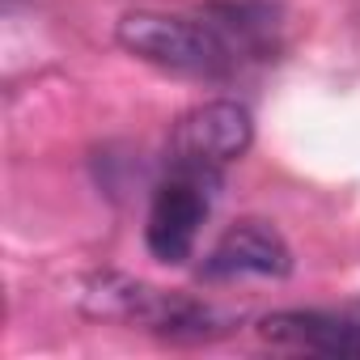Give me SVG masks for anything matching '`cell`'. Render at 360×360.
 Here are the masks:
<instances>
[{
  "label": "cell",
  "instance_id": "cell-1",
  "mask_svg": "<svg viewBox=\"0 0 360 360\" xmlns=\"http://www.w3.org/2000/svg\"><path fill=\"white\" fill-rule=\"evenodd\" d=\"M115 34L127 56L187 77H225L238 68L242 51H250V43L229 22L174 13H127Z\"/></svg>",
  "mask_w": 360,
  "mask_h": 360
},
{
  "label": "cell",
  "instance_id": "cell-2",
  "mask_svg": "<svg viewBox=\"0 0 360 360\" xmlns=\"http://www.w3.org/2000/svg\"><path fill=\"white\" fill-rule=\"evenodd\" d=\"M212 187L217 174L208 169H183L174 165V174L157 187L153 208H148V225H144V242L148 255L157 263H187L200 229L212 212Z\"/></svg>",
  "mask_w": 360,
  "mask_h": 360
},
{
  "label": "cell",
  "instance_id": "cell-3",
  "mask_svg": "<svg viewBox=\"0 0 360 360\" xmlns=\"http://www.w3.org/2000/svg\"><path fill=\"white\" fill-rule=\"evenodd\" d=\"M255 140L250 110L238 102H204L187 110L169 131V161L183 169H208L221 174L229 161H238Z\"/></svg>",
  "mask_w": 360,
  "mask_h": 360
},
{
  "label": "cell",
  "instance_id": "cell-5",
  "mask_svg": "<svg viewBox=\"0 0 360 360\" xmlns=\"http://www.w3.org/2000/svg\"><path fill=\"white\" fill-rule=\"evenodd\" d=\"M259 330H263V339H271L280 347L360 360V309H343V314H335V309H288V314L263 318Z\"/></svg>",
  "mask_w": 360,
  "mask_h": 360
},
{
  "label": "cell",
  "instance_id": "cell-4",
  "mask_svg": "<svg viewBox=\"0 0 360 360\" xmlns=\"http://www.w3.org/2000/svg\"><path fill=\"white\" fill-rule=\"evenodd\" d=\"M288 271H292V250H288V242L267 221H242V225H233L208 250V259L200 267L204 280H242V276L280 280Z\"/></svg>",
  "mask_w": 360,
  "mask_h": 360
}]
</instances>
